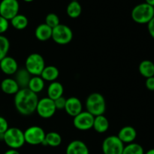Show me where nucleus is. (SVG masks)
Returning <instances> with one entry per match:
<instances>
[{
	"label": "nucleus",
	"mask_w": 154,
	"mask_h": 154,
	"mask_svg": "<svg viewBox=\"0 0 154 154\" xmlns=\"http://www.w3.org/2000/svg\"><path fill=\"white\" fill-rule=\"evenodd\" d=\"M15 108L19 114L23 116H29L35 112L38 97L37 94L28 88L20 89L14 95Z\"/></svg>",
	"instance_id": "f257e3e1"
},
{
	"label": "nucleus",
	"mask_w": 154,
	"mask_h": 154,
	"mask_svg": "<svg viewBox=\"0 0 154 154\" xmlns=\"http://www.w3.org/2000/svg\"><path fill=\"white\" fill-rule=\"evenodd\" d=\"M86 108L92 115L96 117L99 115H104L106 111V102L101 93H91L86 100Z\"/></svg>",
	"instance_id": "f03ea898"
},
{
	"label": "nucleus",
	"mask_w": 154,
	"mask_h": 154,
	"mask_svg": "<svg viewBox=\"0 0 154 154\" xmlns=\"http://www.w3.org/2000/svg\"><path fill=\"white\" fill-rule=\"evenodd\" d=\"M131 17L137 23L147 24L154 17V7L145 2L137 5L132 10Z\"/></svg>",
	"instance_id": "7ed1b4c3"
},
{
	"label": "nucleus",
	"mask_w": 154,
	"mask_h": 154,
	"mask_svg": "<svg viewBox=\"0 0 154 154\" xmlns=\"http://www.w3.org/2000/svg\"><path fill=\"white\" fill-rule=\"evenodd\" d=\"M3 141L10 149L14 150L20 148L26 143L23 132L16 127L8 128L3 135Z\"/></svg>",
	"instance_id": "20e7f679"
},
{
	"label": "nucleus",
	"mask_w": 154,
	"mask_h": 154,
	"mask_svg": "<svg viewBox=\"0 0 154 154\" xmlns=\"http://www.w3.org/2000/svg\"><path fill=\"white\" fill-rule=\"evenodd\" d=\"M45 67L43 57L37 53H33L27 57L25 62V69L32 76H40Z\"/></svg>",
	"instance_id": "39448f33"
},
{
	"label": "nucleus",
	"mask_w": 154,
	"mask_h": 154,
	"mask_svg": "<svg viewBox=\"0 0 154 154\" xmlns=\"http://www.w3.org/2000/svg\"><path fill=\"white\" fill-rule=\"evenodd\" d=\"M51 38L58 45H68L73 38V32L69 26L60 23L53 29Z\"/></svg>",
	"instance_id": "423d86ee"
},
{
	"label": "nucleus",
	"mask_w": 154,
	"mask_h": 154,
	"mask_svg": "<svg viewBox=\"0 0 154 154\" xmlns=\"http://www.w3.org/2000/svg\"><path fill=\"white\" fill-rule=\"evenodd\" d=\"M25 142L30 145H39L45 141V130L38 126H32L23 132Z\"/></svg>",
	"instance_id": "0eeeda50"
},
{
	"label": "nucleus",
	"mask_w": 154,
	"mask_h": 154,
	"mask_svg": "<svg viewBox=\"0 0 154 154\" xmlns=\"http://www.w3.org/2000/svg\"><path fill=\"white\" fill-rule=\"evenodd\" d=\"M124 147L117 135H110L103 141L102 149L103 154H122Z\"/></svg>",
	"instance_id": "6e6552de"
},
{
	"label": "nucleus",
	"mask_w": 154,
	"mask_h": 154,
	"mask_svg": "<svg viewBox=\"0 0 154 154\" xmlns=\"http://www.w3.org/2000/svg\"><path fill=\"white\" fill-rule=\"evenodd\" d=\"M57 111L54 101L48 97L42 98L38 99L35 112L38 115L44 119H48L52 117Z\"/></svg>",
	"instance_id": "1a4fd4ad"
},
{
	"label": "nucleus",
	"mask_w": 154,
	"mask_h": 154,
	"mask_svg": "<svg viewBox=\"0 0 154 154\" xmlns=\"http://www.w3.org/2000/svg\"><path fill=\"white\" fill-rule=\"evenodd\" d=\"M20 5L17 0H2L0 2V16L11 20L19 13Z\"/></svg>",
	"instance_id": "9d476101"
},
{
	"label": "nucleus",
	"mask_w": 154,
	"mask_h": 154,
	"mask_svg": "<svg viewBox=\"0 0 154 154\" xmlns=\"http://www.w3.org/2000/svg\"><path fill=\"white\" fill-rule=\"evenodd\" d=\"M94 118V116L90 114L88 111H82L74 117L73 125L78 130H89L93 128Z\"/></svg>",
	"instance_id": "9b49d317"
},
{
	"label": "nucleus",
	"mask_w": 154,
	"mask_h": 154,
	"mask_svg": "<svg viewBox=\"0 0 154 154\" xmlns=\"http://www.w3.org/2000/svg\"><path fill=\"white\" fill-rule=\"evenodd\" d=\"M64 110L69 116L75 117L83 111L82 102L77 97H70L66 99Z\"/></svg>",
	"instance_id": "f8f14e48"
},
{
	"label": "nucleus",
	"mask_w": 154,
	"mask_h": 154,
	"mask_svg": "<svg viewBox=\"0 0 154 154\" xmlns=\"http://www.w3.org/2000/svg\"><path fill=\"white\" fill-rule=\"evenodd\" d=\"M0 69L7 75H15L18 70V63L14 58L6 56L0 61Z\"/></svg>",
	"instance_id": "ddd939ff"
},
{
	"label": "nucleus",
	"mask_w": 154,
	"mask_h": 154,
	"mask_svg": "<svg viewBox=\"0 0 154 154\" xmlns=\"http://www.w3.org/2000/svg\"><path fill=\"white\" fill-rule=\"evenodd\" d=\"M117 137L123 144H130L134 142L137 138V132L134 127L126 126L122 128L118 132Z\"/></svg>",
	"instance_id": "4468645a"
},
{
	"label": "nucleus",
	"mask_w": 154,
	"mask_h": 154,
	"mask_svg": "<svg viewBox=\"0 0 154 154\" xmlns=\"http://www.w3.org/2000/svg\"><path fill=\"white\" fill-rule=\"evenodd\" d=\"M66 154H90L87 144L80 140L72 141L66 147Z\"/></svg>",
	"instance_id": "2eb2a0df"
},
{
	"label": "nucleus",
	"mask_w": 154,
	"mask_h": 154,
	"mask_svg": "<svg viewBox=\"0 0 154 154\" xmlns=\"http://www.w3.org/2000/svg\"><path fill=\"white\" fill-rule=\"evenodd\" d=\"M20 87L14 78H5L1 83V90L8 95H15L20 90Z\"/></svg>",
	"instance_id": "dca6fc26"
},
{
	"label": "nucleus",
	"mask_w": 154,
	"mask_h": 154,
	"mask_svg": "<svg viewBox=\"0 0 154 154\" xmlns=\"http://www.w3.org/2000/svg\"><path fill=\"white\" fill-rule=\"evenodd\" d=\"M47 93H48V97L54 101L58 98L62 97L63 96V93H64L63 84L58 81L51 82L48 86Z\"/></svg>",
	"instance_id": "f3484780"
},
{
	"label": "nucleus",
	"mask_w": 154,
	"mask_h": 154,
	"mask_svg": "<svg viewBox=\"0 0 154 154\" xmlns=\"http://www.w3.org/2000/svg\"><path fill=\"white\" fill-rule=\"evenodd\" d=\"M53 29L48 26L46 23H42L37 26L35 31V35L38 40L41 42H46L51 38Z\"/></svg>",
	"instance_id": "a211bd4d"
},
{
	"label": "nucleus",
	"mask_w": 154,
	"mask_h": 154,
	"mask_svg": "<svg viewBox=\"0 0 154 154\" xmlns=\"http://www.w3.org/2000/svg\"><path fill=\"white\" fill-rule=\"evenodd\" d=\"M31 78L32 75L24 68V69H18L17 72L15 73L14 80L17 81L20 88L23 89L28 87L29 82Z\"/></svg>",
	"instance_id": "6ab92c4d"
},
{
	"label": "nucleus",
	"mask_w": 154,
	"mask_h": 154,
	"mask_svg": "<svg viewBox=\"0 0 154 154\" xmlns=\"http://www.w3.org/2000/svg\"><path fill=\"white\" fill-rule=\"evenodd\" d=\"M93 128L98 133H105L109 129V121L105 115L96 116L93 121Z\"/></svg>",
	"instance_id": "aec40b11"
},
{
	"label": "nucleus",
	"mask_w": 154,
	"mask_h": 154,
	"mask_svg": "<svg viewBox=\"0 0 154 154\" xmlns=\"http://www.w3.org/2000/svg\"><path fill=\"white\" fill-rule=\"evenodd\" d=\"M59 75H60V72L56 66H45L40 76L45 81L54 82L58 78Z\"/></svg>",
	"instance_id": "412c9836"
},
{
	"label": "nucleus",
	"mask_w": 154,
	"mask_h": 154,
	"mask_svg": "<svg viewBox=\"0 0 154 154\" xmlns=\"http://www.w3.org/2000/svg\"><path fill=\"white\" fill-rule=\"evenodd\" d=\"M139 73L144 78H148L154 76V63L151 60H144L140 63L138 66Z\"/></svg>",
	"instance_id": "4be33fe9"
},
{
	"label": "nucleus",
	"mask_w": 154,
	"mask_h": 154,
	"mask_svg": "<svg viewBox=\"0 0 154 154\" xmlns=\"http://www.w3.org/2000/svg\"><path fill=\"white\" fill-rule=\"evenodd\" d=\"M62 143V137L58 132H50L45 135V141L43 142V145L50 146V147H58Z\"/></svg>",
	"instance_id": "5701e85b"
},
{
	"label": "nucleus",
	"mask_w": 154,
	"mask_h": 154,
	"mask_svg": "<svg viewBox=\"0 0 154 154\" xmlns=\"http://www.w3.org/2000/svg\"><path fill=\"white\" fill-rule=\"evenodd\" d=\"M27 88L36 94L41 93L45 88V81L41 76H32Z\"/></svg>",
	"instance_id": "b1692460"
},
{
	"label": "nucleus",
	"mask_w": 154,
	"mask_h": 154,
	"mask_svg": "<svg viewBox=\"0 0 154 154\" xmlns=\"http://www.w3.org/2000/svg\"><path fill=\"white\" fill-rule=\"evenodd\" d=\"M66 12L69 17L76 19L79 17L82 12V7L78 1H71L66 8Z\"/></svg>",
	"instance_id": "393cba45"
},
{
	"label": "nucleus",
	"mask_w": 154,
	"mask_h": 154,
	"mask_svg": "<svg viewBox=\"0 0 154 154\" xmlns=\"http://www.w3.org/2000/svg\"><path fill=\"white\" fill-rule=\"evenodd\" d=\"M11 24L16 29L23 30L26 28L27 26H28V18L25 15L18 14L17 15H16L11 20Z\"/></svg>",
	"instance_id": "a878e982"
},
{
	"label": "nucleus",
	"mask_w": 154,
	"mask_h": 154,
	"mask_svg": "<svg viewBox=\"0 0 154 154\" xmlns=\"http://www.w3.org/2000/svg\"><path fill=\"white\" fill-rule=\"evenodd\" d=\"M122 154H144V150L141 144L132 142L125 146Z\"/></svg>",
	"instance_id": "bb28decb"
},
{
	"label": "nucleus",
	"mask_w": 154,
	"mask_h": 154,
	"mask_svg": "<svg viewBox=\"0 0 154 154\" xmlns=\"http://www.w3.org/2000/svg\"><path fill=\"white\" fill-rule=\"evenodd\" d=\"M10 48V42L5 36L0 35V61L7 56Z\"/></svg>",
	"instance_id": "cd10ccee"
},
{
	"label": "nucleus",
	"mask_w": 154,
	"mask_h": 154,
	"mask_svg": "<svg viewBox=\"0 0 154 154\" xmlns=\"http://www.w3.org/2000/svg\"><path fill=\"white\" fill-rule=\"evenodd\" d=\"M48 26L54 29L60 24V20L59 17L54 13H50L45 17V23Z\"/></svg>",
	"instance_id": "c85d7f7f"
},
{
	"label": "nucleus",
	"mask_w": 154,
	"mask_h": 154,
	"mask_svg": "<svg viewBox=\"0 0 154 154\" xmlns=\"http://www.w3.org/2000/svg\"><path fill=\"white\" fill-rule=\"evenodd\" d=\"M9 27V22L8 20L0 16V35L3 34L8 30Z\"/></svg>",
	"instance_id": "c756f323"
},
{
	"label": "nucleus",
	"mask_w": 154,
	"mask_h": 154,
	"mask_svg": "<svg viewBox=\"0 0 154 154\" xmlns=\"http://www.w3.org/2000/svg\"><path fill=\"white\" fill-rule=\"evenodd\" d=\"M66 99H65L63 96L58 98L57 99L54 100V104L57 110H64L65 106H66Z\"/></svg>",
	"instance_id": "7c9ffc66"
},
{
	"label": "nucleus",
	"mask_w": 154,
	"mask_h": 154,
	"mask_svg": "<svg viewBox=\"0 0 154 154\" xmlns=\"http://www.w3.org/2000/svg\"><path fill=\"white\" fill-rule=\"evenodd\" d=\"M8 128V123L6 119L0 116V135H4Z\"/></svg>",
	"instance_id": "2f4dec72"
},
{
	"label": "nucleus",
	"mask_w": 154,
	"mask_h": 154,
	"mask_svg": "<svg viewBox=\"0 0 154 154\" xmlns=\"http://www.w3.org/2000/svg\"><path fill=\"white\" fill-rule=\"evenodd\" d=\"M145 86L150 91H154V76L151 78H146Z\"/></svg>",
	"instance_id": "473e14b6"
},
{
	"label": "nucleus",
	"mask_w": 154,
	"mask_h": 154,
	"mask_svg": "<svg viewBox=\"0 0 154 154\" xmlns=\"http://www.w3.org/2000/svg\"><path fill=\"white\" fill-rule=\"evenodd\" d=\"M147 29L150 35L154 39V17L151 20L147 23Z\"/></svg>",
	"instance_id": "72a5a7b5"
},
{
	"label": "nucleus",
	"mask_w": 154,
	"mask_h": 154,
	"mask_svg": "<svg viewBox=\"0 0 154 154\" xmlns=\"http://www.w3.org/2000/svg\"><path fill=\"white\" fill-rule=\"evenodd\" d=\"M4 154H20L17 151V150H14V149H10L4 153Z\"/></svg>",
	"instance_id": "f704fd0d"
},
{
	"label": "nucleus",
	"mask_w": 154,
	"mask_h": 154,
	"mask_svg": "<svg viewBox=\"0 0 154 154\" xmlns=\"http://www.w3.org/2000/svg\"><path fill=\"white\" fill-rule=\"evenodd\" d=\"M145 3L154 7V0H145Z\"/></svg>",
	"instance_id": "c9c22d12"
},
{
	"label": "nucleus",
	"mask_w": 154,
	"mask_h": 154,
	"mask_svg": "<svg viewBox=\"0 0 154 154\" xmlns=\"http://www.w3.org/2000/svg\"><path fill=\"white\" fill-rule=\"evenodd\" d=\"M144 154H154V148L150 149V150H147L146 153H144Z\"/></svg>",
	"instance_id": "e433bc0d"
},
{
	"label": "nucleus",
	"mask_w": 154,
	"mask_h": 154,
	"mask_svg": "<svg viewBox=\"0 0 154 154\" xmlns=\"http://www.w3.org/2000/svg\"><path fill=\"white\" fill-rule=\"evenodd\" d=\"M23 1L26 2H33L34 0H23Z\"/></svg>",
	"instance_id": "4c0bfd02"
},
{
	"label": "nucleus",
	"mask_w": 154,
	"mask_h": 154,
	"mask_svg": "<svg viewBox=\"0 0 154 154\" xmlns=\"http://www.w3.org/2000/svg\"><path fill=\"white\" fill-rule=\"evenodd\" d=\"M71 1H78V0H71Z\"/></svg>",
	"instance_id": "58836bf2"
}]
</instances>
